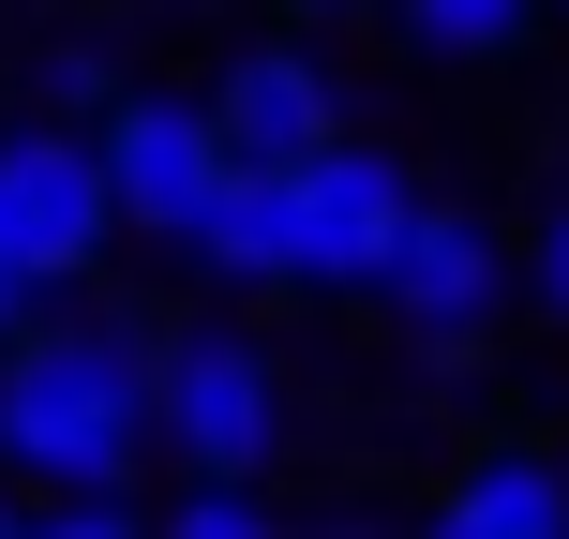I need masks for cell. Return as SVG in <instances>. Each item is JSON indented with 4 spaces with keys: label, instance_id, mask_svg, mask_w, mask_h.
<instances>
[{
    "label": "cell",
    "instance_id": "obj_20",
    "mask_svg": "<svg viewBox=\"0 0 569 539\" xmlns=\"http://www.w3.org/2000/svg\"><path fill=\"white\" fill-rule=\"evenodd\" d=\"M540 16H569V0H540Z\"/></svg>",
    "mask_w": 569,
    "mask_h": 539
},
{
    "label": "cell",
    "instance_id": "obj_14",
    "mask_svg": "<svg viewBox=\"0 0 569 539\" xmlns=\"http://www.w3.org/2000/svg\"><path fill=\"white\" fill-rule=\"evenodd\" d=\"M30 539H150V495H76V510H30Z\"/></svg>",
    "mask_w": 569,
    "mask_h": 539
},
{
    "label": "cell",
    "instance_id": "obj_11",
    "mask_svg": "<svg viewBox=\"0 0 569 539\" xmlns=\"http://www.w3.org/2000/svg\"><path fill=\"white\" fill-rule=\"evenodd\" d=\"M375 16H390L420 60H450V76H495V60H525V46L555 30L540 0H375Z\"/></svg>",
    "mask_w": 569,
    "mask_h": 539
},
{
    "label": "cell",
    "instance_id": "obj_8",
    "mask_svg": "<svg viewBox=\"0 0 569 539\" xmlns=\"http://www.w3.org/2000/svg\"><path fill=\"white\" fill-rule=\"evenodd\" d=\"M405 539H569V450L555 435H465L435 495H405Z\"/></svg>",
    "mask_w": 569,
    "mask_h": 539
},
{
    "label": "cell",
    "instance_id": "obj_4",
    "mask_svg": "<svg viewBox=\"0 0 569 539\" xmlns=\"http://www.w3.org/2000/svg\"><path fill=\"white\" fill-rule=\"evenodd\" d=\"M106 270H120V226H106L90 136L0 106V285H16V300H90Z\"/></svg>",
    "mask_w": 569,
    "mask_h": 539
},
{
    "label": "cell",
    "instance_id": "obj_6",
    "mask_svg": "<svg viewBox=\"0 0 569 539\" xmlns=\"http://www.w3.org/2000/svg\"><path fill=\"white\" fill-rule=\"evenodd\" d=\"M196 106H210V136H226L240 180H284V166H315L330 136H360V106H345L330 46H315V30H270V16L226 30V60L196 76Z\"/></svg>",
    "mask_w": 569,
    "mask_h": 539
},
{
    "label": "cell",
    "instance_id": "obj_10",
    "mask_svg": "<svg viewBox=\"0 0 569 539\" xmlns=\"http://www.w3.org/2000/svg\"><path fill=\"white\" fill-rule=\"evenodd\" d=\"M120 90H136V46L76 16V30H30V60L0 76V106H16V120H60V136H90Z\"/></svg>",
    "mask_w": 569,
    "mask_h": 539
},
{
    "label": "cell",
    "instance_id": "obj_9",
    "mask_svg": "<svg viewBox=\"0 0 569 539\" xmlns=\"http://www.w3.org/2000/svg\"><path fill=\"white\" fill-rule=\"evenodd\" d=\"M180 270L210 285V315L284 300V180H226V196L196 210V240H180Z\"/></svg>",
    "mask_w": 569,
    "mask_h": 539
},
{
    "label": "cell",
    "instance_id": "obj_13",
    "mask_svg": "<svg viewBox=\"0 0 569 539\" xmlns=\"http://www.w3.org/2000/svg\"><path fill=\"white\" fill-rule=\"evenodd\" d=\"M510 285H525V300H540L555 330H569V180H555L540 210H525V240H510Z\"/></svg>",
    "mask_w": 569,
    "mask_h": 539
},
{
    "label": "cell",
    "instance_id": "obj_15",
    "mask_svg": "<svg viewBox=\"0 0 569 539\" xmlns=\"http://www.w3.org/2000/svg\"><path fill=\"white\" fill-rule=\"evenodd\" d=\"M300 539H405V495H330V510H300Z\"/></svg>",
    "mask_w": 569,
    "mask_h": 539
},
{
    "label": "cell",
    "instance_id": "obj_2",
    "mask_svg": "<svg viewBox=\"0 0 569 539\" xmlns=\"http://www.w3.org/2000/svg\"><path fill=\"white\" fill-rule=\"evenodd\" d=\"M315 450V390L256 315H166V360H150V465L166 480H226L270 495Z\"/></svg>",
    "mask_w": 569,
    "mask_h": 539
},
{
    "label": "cell",
    "instance_id": "obj_18",
    "mask_svg": "<svg viewBox=\"0 0 569 539\" xmlns=\"http://www.w3.org/2000/svg\"><path fill=\"white\" fill-rule=\"evenodd\" d=\"M166 16H240V0H166Z\"/></svg>",
    "mask_w": 569,
    "mask_h": 539
},
{
    "label": "cell",
    "instance_id": "obj_1",
    "mask_svg": "<svg viewBox=\"0 0 569 539\" xmlns=\"http://www.w3.org/2000/svg\"><path fill=\"white\" fill-rule=\"evenodd\" d=\"M150 360H166V315L150 300H30L0 345V480L30 510H76V495H150Z\"/></svg>",
    "mask_w": 569,
    "mask_h": 539
},
{
    "label": "cell",
    "instance_id": "obj_19",
    "mask_svg": "<svg viewBox=\"0 0 569 539\" xmlns=\"http://www.w3.org/2000/svg\"><path fill=\"white\" fill-rule=\"evenodd\" d=\"M16 315H30V300H16V285H0V345H16Z\"/></svg>",
    "mask_w": 569,
    "mask_h": 539
},
{
    "label": "cell",
    "instance_id": "obj_7",
    "mask_svg": "<svg viewBox=\"0 0 569 539\" xmlns=\"http://www.w3.org/2000/svg\"><path fill=\"white\" fill-rule=\"evenodd\" d=\"M90 166H106V226L150 240V256H180V240H196V210L240 180L226 136H210V106H196V90H150V76L90 120Z\"/></svg>",
    "mask_w": 569,
    "mask_h": 539
},
{
    "label": "cell",
    "instance_id": "obj_17",
    "mask_svg": "<svg viewBox=\"0 0 569 539\" xmlns=\"http://www.w3.org/2000/svg\"><path fill=\"white\" fill-rule=\"evenodd\" d=\"M0 539H30V495H16V480H0Z\"/></svg>",
    "mask_w": 569,
    "mask_h": 539
},
{
    "label": "cell",
    "instance_id": "obj_3",
    "mask_svg": "<svg viewBox=\"0 0 569 539\" xmlns=\"http://www.w3.org/2000/svg\"><path fill=\"white\" fill-rule=\"evenodd\" d=\"M360 300L390 315V345H405V360H435V375H450V360H480V345L510 330V300H525V285H510V226H495V210L420 196V210H405V240H390V270H375Z\"/></svg>",
    "mask_w": 569,
    "mask_h": 539
},
{
    "label": "cell",
    "instance_id": "obj_5",
    "mask_svg": "<svg viewBox=\"0 0 569 539\" xmlns=\"http://www.w3.org/2000/svg\"><path fill=\"white\" fill-rule=\"evenodd\" d=\"M435 180L405 166L390 136H330L315 166H284V300H360L375 270H390L405 210H420Z\"/></svg>",
    "mask_w": 569,
    "mask_h": 539
},
{
    "label": "cell",
    "instance_id": "obj_12",
    "mask_svg": "<svg viewBox=\"0 0 569 539\" xmlns=\"http://www.w3.org/2000/svg\"><path fill=\"white\" fill-rule=\"evenodd\" d=\"M150 539H300V510L284 495H226V480H166Z\"/></svg>",
    "mask_w": 569,
    "mask_h": 539
},
{
    "label": "cell",
    "instance_id": "obj_16",
    "mask_svg": "<svg viewBox=\"0 0 569 539\" xmlns=\"http://www.w3.org/2000/svg\"><path fill=\"white\" fill-rule=\"evenodd\" d=\"M270 30H345V16H375V0H256Z\"/></svg>",
    "mask_w": 569,
    "mask_h": 539
}]
</instances>
